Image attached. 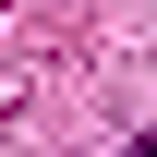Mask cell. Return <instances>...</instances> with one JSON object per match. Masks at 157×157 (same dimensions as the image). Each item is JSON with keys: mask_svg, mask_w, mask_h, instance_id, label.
<instances>
[{"mask_svg": "<svg viewBox=\"0 0 157 157\" xmlns=\"http://www.w3.org/2000/svg\"><path fill=\"white\" fill-rule=\"evenodd\" d=\"M121 157H157V133H145V145H121Z\"/></svg>", "mask_w": 157, "mask_h": 157, "instance_id": "obj_1", "label": "cell"}]
</instances>
